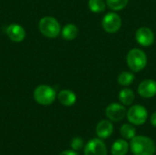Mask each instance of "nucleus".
I'll list each match as a JSON object with an SVG mask.
<instances>
[{
	"instance_id": "nucleus-13",
	"label": "nucleus",
	"mask_w": 156,
	"mask_h": 155,
	"mask_svg": "<svg viewBox=\"0 0 156 155\" xmlns=\"http://www.w3.org/2000/svg\"><path fill=\"white\" fill-rule=\"evenodd\" d=\"M57 98H58V101L62 105L67 106V107L73 106L77 101L76 94L70 90H60L58 93Z\"/></svg>"
},
{
	"instance_id": "nucleus-15",
	"label": "nucleus",
	"mask_w": 156,
	"mask_h": 155,
	"mask_svg": "<svg viewBox=\"0 0 156 155\" xmlns=\"http://www.w3.org/2000/svg\"><path fill=\"white\" fill-rule=\"evenodd\" d=\"M129 151V143L125 139H119L113 143L111 148V153L112 155H126Z\"/></svg>"
},
{
	"instance_id": "nucleus-1",
	"label": "nucleus",
	"mask_w": 156,
	"mask_h": 155,
	"mask_svg": "<svg viewBox=\"0 0 156 155\" xmlns=\"http://www.w3.org/2000/svg\"><path fill=\"white\" fill-rule=\"evenodd\" d=\"M131 152L133 155H154L156 146L154 142L146 136H135L130 143Z\"/></svg>"
},
{
	"instance_id": "nucleus-8",
	"label": "nucleus",
	"mask_w": 156,
	"mask_h": 155,
	"mask_svg": "<svg viewBox=\"0 0 156 155\" xmlns=\"http://www.w3.org/2000/svg\"><path fill=\"white\" fill-rule=\"evenodd\" d=\"M107 147L101 138L90 140L84 147V155H107Z\"/></svg>"
},
{
	"instance_id": "nucleus-17",
	"label": "nucleus",
	"mask_w": 156,
	"mask_h": 155,
	"mask_svg": "<svg viewBox=\"0 0 156 155\" xmlns=\"http://www.w3.org/2000/svg\"><path fill=\"white\" fill-rule=\"evenodd\" d=\"M135 76L133 71H122L119 74L117 78V82L122 87H128L133 82Z\"/></svg>"
},
{
	"instance_id": "nucleus-12",
	"label": "nucleus",
	"mask_w": 156,
	"mask_h": 155,
	"mask_svg": "<svg viewBox=\"0 0 156 155\" xmlns=\"http://www.w3.org/2000/svg\"><path fill=\"white\" fill-rule=\"evenodd\" d=\"M113 132V125L110 120H102L96 126V133L101 139H108Z\"/></svg>"
},
{
	"instance_id": "nucleus-7",
	"label": "nucleus",
	"mask_w": 156,
	"mask_h": 155,
	"mask_svg": "<svg viewBox=\"0 0 156 155\" xmlns=\"http://www.w3.org/2000/svg\"><path fill=\"white\" fill-rule=\"evenodd\" d=\"M105 114L111 122H121L122 121L127 114L126 108L123 104L118 102H112L109 104L105 110Z\"/></svg>"
},
{
	"instance_id": "nucleus-23",
	"label": "nucleus",
	"mask_w": 156,
	"mask_h": 155,
	"mask_svg": "<svg viewBox=\"0 0 156 155\" xmlns=\"http://www.w3.org/2000/svg\"><path fill=\"white\" fill-rule=\"evenodd\" d=\"M150 122H151V124H152L153 126L156 127V111L155 112H154V113L151 115V117H150Z\"/></svg>"
},
{
	"instance_id": "nucleus-4",
	"label": "nucleus",
	"mask_w": 156,
	"mask_h": 155,
	"mask_svg": "<svg viewBox=\"0 0 156 155\" xmlns=\"http://www.w3.org/2000/svg\"><path fill=\"white\" fill-rule=\"evenodd\" d=\"M57 95L58 94L54 88L48 85H39L33 91V98L35 101L44 106L51 105L55 101Z\"/></svg>"
},
{
	"instance_id": "nucleus-11",
	"label": "nucleus",
	"mask_w": 156,
	"mask_h": 155,
	"mask_svg": "<svg viewBox=\"0 0 156 155\" xmlns=\"http://www.w3.org/2000/svg\"><path fill=\"white\" fill-rule=\"evenodd\" d=\"M138 93L145 99L154 98L156 95V81L154 79H144L138 86Z\"/></svg>"
},
{
	"instance_id": "nucleus-16",
	"label": "nucleus",
	"mask_w": 156,
	"mask_h": 155,
	"mask_svg": "<svg viewBox=\"0 0 156 155\" xmlns=\"http://www.w3.org/2000/svg\"><path fill=\"white\" fill-rule=\"evenodd\" d=\"M61 37L65 40H73L79 35V27L74 24H67L61 28Z\"/></svg>"
},
{
	"instance_id": "nucleus-19",
	"label": "nucleus",
	"mask_w": 156,
	"mask_h": 155,
	"mask_svg": "<svg viewBox=\"0 0 156 155\" xmlns=\"http://www.w3.org/2000/svg\"><path fill=\"white\" fill-rule=\"evenodd\" d=\"M88 6L93 13H101L106 9L107 4L105 0H89Z\"/></svg>"
},
{
	"instance_id": "nucleus-10",
	"label": "nucleus",
	"mask_w": 156,
	"mask_h": 155,
	"mask_svg": "<svg viewBox=\"0 0 156 155\" xmlns=\"http://www.w3.org/2000/svg\"><path fill=\"white\" fill-rule=\"evenodd\" d=\"M5 33H6V36L8 37V38L13 41V42H16V43H19V42H22L25 37H26V30L25 28L18 25V24H10L7 27H6V30H5Z\"/></svg>"
},
{
	"instance_id": "nucleus-22",
	"label": "nucleus",
	"mask_w": 156,
	"mask_h": 155,
	"mask_svg": "<svg viewBox=\"0 0 156 155\" xmlns=\"http://www.w3.org/2000/svg\"><path fill=\"white\" fill-rule=\"evenodd\" d=\"M58 155H79L74 150H66L60 153Z\"/></svg>"
},
{
	"instance_id": "nucleus-14",
	"label": "nucleus",
	"mask_w": 156,
	"mask_h": 155,
	"mask_svg": "<svg viewBox=\"0 0 156 155\" xmlns=\"http://www.w3.org/2000/svg\"><path fill=\"white\" fill-rule=\"evenodd\" d=\"M118 99L120 102L124 106H131L135 100V94L133 90L124 88L120 90L118 94Z\"/></svg>"
},
{
	"instance_id": "nucleus-21",
	"label": "nucleus",
	"mask_w": 156,
	"mask_h": 155,
	"mask_svg": "<svg viewBox=\"0 0 156 155\" xmlns=\"http://www.w3.org/2000/svg\"><path fill=\"white\" fill-rule=\"evenodd\" d=\"M83 145H84V142L80 137H75L72 140L71 143H70V146H71L72 150H74V151H80V150H81L83 148Z\"/></svg>"
},
{
	"instance_id": "nucleus-2",
	"label": "nucleus",
	"mask_w": 156,
	"mask_h": 155,
	"mask_svg": "<svg viewBox=\"0 0 156 155\" xmlns=\"http://www.w3.org/2000/svg\"><path fill=\"white\" fill-rule=\"evenodd\" d=\"M147 56L145 52L140 48H132L126 56V63L133 72L143 70L147 65Z\"/></svg>"
},
{
	"instance_id": "nucleus-3",
	"label": "nucleus",
	"mask_w": 156,
	"mask_h": 155,
	"mask_svg": "<svg viewBox=\"0 0 156 155\" xmlns=\"http://www.w3.org/2000/svg\"><path fill=\"white\" fill-rule=\"evenodd\" d=\"M38 29L43 36L48 38H55L61 32L59 22L55 17L50 16H44L39 20Z\"/></svg>"
},
{
	"instance_id": "nucleus-18",
	"label": "nucleus",
	"mask_w": 156,
	"mask_h": 155,
	"mask_svg": "<svg viewBox=\"0 0 156 155\" xmlns=\"http://www.w3.org/2000/svg\"><path fill=\"white\" fill-rule=\"evenodd\" d=\"M120 133L125 140H132L133 137L136 136V129L133 124L125 123L120 129Z\"/></svg>"
},
{
	"instance_id": "nucleus-6",
	"label": "nucleus",
	"mask_w": 156,
	"mask_h": 155,
	"mask_svg": "<svg viewBox=\"0 0 156 155\" xmlns=\"http://www.w3.org/2000/svg\"><path fill=\"white\" fill-rule=\"evenodd\" d=\"M122 18L121 16L114 12H110L107 13L101 21V26L105 32L110 33V34H114L120 30L122 27Z\"/></svg>"
},
{
	"instance_id": "nucleus-5",
	"label": "nucleus",
	"mask_w": 156,
	"mask_h": 155,
	"mask_svg": "<svg viewBox=\"0 0 156 155\" xmlns=\"http://www.w3.org/2000/svg\"><path fill=\"white\" fill-rule=\"evenodd\" d=\"M126 116L130 123L140 126L146 122L148 119V111L143 105L135 104L130 107V109L127 111Z\"/></svg>"
},
{
	"instance_id": "nucleus-20",
	"label": "nucleus",
	"mask_w": 156,
	"mask_h": 155,
	"mask_svg": "<svg viewBox=\"0 0 156 155\" xmlns=\"http://www.w3.org/2000/svg\"><path fill=\"white\" fill-rule=\"evenodd\" d=\"M129 0H106L107 6L112 11H120L125 8Z\"/></svg>"
},
{
	"instance_id": "nucleus-9",
	"label": "nucleus",
	"mask_w": 156,
	"mask_h": 155,
	"mask_svg": "<svg viewBox=\"0 0 156 155\" xmlns=\"http://www.w3.org/2000/svg\"><path fill=\"white\" fill-rule=\"evenodd\" d=\"M135 39L139 45L143 47H150L154 44L155 37L151 28L147 26H142L136 30Z\"/></svg>"
}]
</instances>
